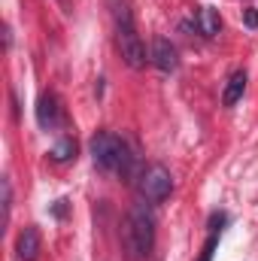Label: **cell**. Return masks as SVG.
<instances>
[{
    "mask_svg": "<svg viewBox=\"0 0 258 261\" xmlns=\"http://www.w3.org/2000/svg\"><path fill=\"white\" fill-rule=\"evenodd\" d=\"M122 243H125V252L134 261L146 258L152 252V246H155V222H152L146 206H134L128 222L122 225Z\"/></svg>",
    "mask_w": 258,
    "mask_h": 261,
    "instance_id": "obj_1",
    "label": "cell"
},
{
    "mask_svg": "<svg viewBox=\"0 0 258 261\" xmlns=\"http://www.w3.org/2000/svg\"><path fill=\"white\" fill-rule=\"evenodd\" d=\"M91 158L97 167L104 170H116V173H128L134 155L128 152V146L116 137V134H97L91 140Z\"/></svg>",
    "mask_w": 258,
    "mask_h": 261,
    "instance_id": "obj_2",
    "label": "cell"
},
{
    "mask_svg": "<svg viewBox=\"0 0 258 261\" xmlns=\"http://www.w3.org/2000/svg\"><path fill=\"white\" fill-rule=\"evenodd\" d=\"M116 28H119V49H122V58L128 61L134 70L146 67V49L137 37V28H134V18H131L128 6H119L116 9Z\"/></svg>",
    "mask_w": 258,
    "mask_h": 261,
    "instance_id": "obj_3",
    "label": "cell"
},
{
    "mask_svg": "<svg viewBox=\"0 0 258 261\" xmlns=\"http://www.w3.org/2000/svg\"><path fill=\"white\" fill-rule=\"evenodd\" d=\"M170 189H173V179H170L167 167H161V164L149 167V170L143 173V179H140V192H143L146 200H152V203L164 200V197L170 195Z\"/></svg>",
    "mask_w": 258,
    "mask_h": 261,
    "instance_id": "obj_4",
    "label": "cell"
},
{
    "mask_svg": "<svg viewBox=\"0 0 258 261\" xmlns=\"http://www.w3.org/2000/svg\"><path fill=\"white\" fill-rule=\"evenodd\" d=\"M152 61H155V67H158V70H164V73L176 70V64H179V58H176V49L170 46V40L158 37V40L152 43Z\"/></svg>",
    "mask_w": 258,
    "mask_h": 261,
    "instance_id": "obj_5",
    "label": "cell"
},
{
    "mask_svg": "<svg viewBox=\"0 0 258 261\" xmlns=\"http://www.w3.org/2000/svg\"><path fill=\"white\" fill-rule=\"evenodd\" d=\"M15 252L21 261H37L40 255V231L37 228H24L15 240Z\"/></svg>",
    "mask_w": 258,
    "mask_h": 261,
    "instance_id": "obj_6",
    "label": "cell"
},
{
    "mask_svg": "<svg viewBox=\"0 0 258 261\" xmlns=\"http://www.w3.org/2000/svg\"><path fill=\"white\" fill-rule=\"evenodd\" d=\"M37 122L43 128H55L61 122V110H58V100L52 94H43L40 103H37Z\"/></svg>",
    "mask_w": 258,
    "mask_h": 261,
    "instance_id": "obj_7",
    "label": "cell"
},
{
    "mask_svg": "<svg viewBox=\"0 0 258 261\" xmlns=\"http://www.w3.org/2000/svg\"><path fill=\"white\" fill-rule=\"evenodd\" d=\"M243 88H246V73H243V70L231 73V79H228V85H225V94H222V103H225V107H234V103L243 97Z\"/></svg>",
    "mask_w": 258,
    "mask_h": 261,
    "instance_id": "obj_8",
    "label": "cell"
},
{
    "mask_svg": "<svg viewBox=\"0 0 258 261\" xmlns=\"http://www.w3.org/2000/svg\"><path fill=\"white\" fill-rule=\"evenodd\" d=\"M197 24H200V34H203V37H216V34L222 31V18H219V12L210 9V6H203V9L197 12Z\"/></svg>",
    "mask_w": 258,
    "mask_h": 261,
    "instance_id": "obj_9",
    "label": "cell"
},
{
    "mask_svg": "<svg viewBox=\"0 0 258 261\" xmlns=\"http://www.w3.org/2000/svg\"><path fill=\"white\" fill-rule=\"evenodd\" d=\"M76 155V143L73 140H61V143H55V149H52V161H70Z\"/></svg>",
    "mask_w": 258,
    "mask_h": 261,
    "instance_id": "obj_10",
    "label": "cell"
},
{
    "mask_svg": "<svg viewBox=\"0 0 258 261\" xmlns=\"http://www.w3.org/2000/svg\"><path fill=\"white\" fill-rule=\"evenodd\" d=\"M216 243H219V234L213 231V234L207 237V243H203V249H200V258H197V261H213V252H216Z\"/></svg>",
    "mask_w": 258,
    "mask_h": 261,
    "instance_id": "obj_11",
    "label": "cell"
},
{
    "mask_svg": "<svg viewBox=\"0 0 258 261\" xmlns=\"http://www.w3.org/2000/svg\"><path fill=\"white\" fill-rule=\"evenodd\" d=\"M246 28H258V9H246Z\"/></svg>",
    "mask_w": 258,
    "mask_h": 261,
    "instance_id": "obj_12",
    "label": "cell"
}]
</instances>
